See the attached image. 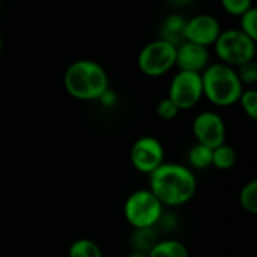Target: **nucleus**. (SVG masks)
I'll list each match as a JSON object with an SVG mask.
<instances>
[{
  "label": "nucleus",
  "mask_w": 257,
  "mask_h": 257,
  "mask_svg": "<svg viewBox=\"0 0 257 257\" xmlns=\"http://www.w3.org/2000/svg\"><path fill=\"white\" fill-rule=\"evenodd\" d=\"M168 98L180 110L192 109L203 98L201 74L191 71H177L170 82Z\"/></svg>",
  "instance_id": "obj_7"
},
{
  "label": "nucleus",
  "mask_w": 257,
  "mask_h": 257,
  "mask_svg": "<svg viewBox=\"0 0 257 257\" xmlns=\"http://www.w3.org/2000/svg\"><path fill=\"white\" fill-rule=\"evenodd\" d=\"M171 2H173L174 5H186V4L191 2V0H171Z\"/></svg>",
  "instance_id": "obj_25"
},
{
  "label": "nucleus",
  "mask_w": 257,
  "mask_h": 257,
  "mask_svg": "<svg viewBox=\"0 0 257 257\" xmlns=\"http://www.w3.org/2000/svg\"><path fill=\"white\" fill-rule=\"evenodd\" d=\"M209 65H210V55L207 47L189 41H183L182 44L177 46L176 67L179 68V71H191V73L201 74Z\"/></svg>",
  "instance_id": "obj_11"
},
{
  "label": "nucleus",
  "mask_w": 257,
  "mask_h": 257,
  "mask_svg": "<svg viewBox=\"0 0 257 257\" xmlns=\"http://www.w3.org/2000/svg\"><path fill=\"white\" fill-rule=\"evenodd\" d=\"M224 13L233 17H242L249 8H252V0H219Z\"/></svg>",
  "instance_id": "obj_22"
},
{
  "label": "nucleus",
  "mask_w": 257,
  "mask_h": 257,
  "mask_svg": "<svg viewBox=\"0 0 257 257\" xmlns=\"http://www.w3.org/2000/svg\"><path fill=\"white\" fill-rule=\"evenodd\" d=\"M222 32V28L216 17L210 14H197L186 20L185 26V41L210 47L216 43L219 34Z\"/></svg>",
  "instance_id": "obj_10"
},
{
  "label": "nucleus",
  "mask_w": 257,
  "mask_h": 257,
  "mask_svg": "<svg viewBox=\"0 0 257 257\" xmlns=\"http://www.w3.org/2000/svg\"><path fill=\"white\" fill-rule=\"evenodd\" d=\"M212 149L203 144H194L188 153V162L194 170H207L212 167Z\"/></svg>",
  "instance_id": "obj_16"
},
{
  "label": "nucleus",
  "mask_w": 257,
  "mask_h": 257,
  "mask_svg": "<svg viewBox=\"0 0 257 257\" xmlns=\"http://www.w3.org/2000/svg\"><path fill=\"white\" fill-rule=\"evenodd\" d=\"M186 19L180 14H170L161 25V40L179 46L185 41Z\"/></svg>",
  "instance_id": "obj_12"
},
{
  "label": "nucleus",
  "mask_w": 257,
  "mask_h": 257,
  "mask_svg": "<svg viewBox=\"0 0 257 257\" xmlns=\"http://www.w3.org/2000/svg\"><path fill=\"white\" fill-rule=\"evenodd\" d=\"M179 112H180V109H179V107L174 104V101L170 100L168 97L162 98V100L158 103V106H156V113H158V116L162 118V119H165V121L174 119V118L179 115Z\"/></svg>",
  "instance_id": "obj_23"
},
{
  "label": "nucleus",
  "mask_w": 257,
  "mask_h": 257,
  "mask_svg": "<svg viewBox=\"0 0 257 257\" xmlns=\"http://www.w3.org/2000/svg\"><path fill=\"white\" fill-rule=\"evenodd\" d=\"M239 203L248 213L257 215V179L245 183L239 192Z\"/></svg>",
  "instance_id": "obj_18"
},
{
  "label": "nucleus",
  "mask_w": 257,
  "mask_h": 257,
  "mask_svg": "<svg viewBox=\"0 0 257 257\" xmlns=\"http://www.w3.org/2000/svg\"><path fill=\"white\" fill-rule=\"evenodd\" d=\"M213 49L219 62L236 68L240 64L254 59L257 44L251 41L240 29L231 28L219 34L216 43L213 44Z\"/></svg>",
  "instance_id": "obj_5"
},
{
  "label": "nucleus",
  "mask_w": 257,
  "mask_h": 257,
  "mask_svg": "<svg viewBox=\"0 0 257 257\" xmlns=\"http://www.w3.org/2000/svg\"><path fill=\"white\" fill-rule=\"evenodd\" d=\"M98 101H101L103 104H106V106H110V104H113L115 101H116V95H115V92L109 88L101 97H100V100Z\"/></svg>",
  "instance_id": "obj_24"
},
{
  "label": "nucleus",
  "mask_w": 257,
  "mask_h": 257,
  "mask_svg": "<svg viewBox=\"0 0 257 257\" xmlns=\"http://www.w3.org/2000/svg\"><path fill=\"white\" fill-rule=\"evenodd\" d=\"M239 29L251 40L257 44V7L249 8L239 22Z\"/></svg>",
  "instance_id": "obj_19"
},
{
  "label": "nucleus",
  "mask_w": 257,
  "mask_h": 257,
  "mask_svg": "<svg viewBox=\"0 0 257 257\" xmlns=\"http://www.w3.org/2000/svg\"><path fill=\"white\" fill-rule=\"evenodd\" d=\"M124 257H147V255H146V254H140V252H134V251H132V252H128V254L124 255Z\"/></svg>",
  "instance_id": "obj_26"
},
{
  "label": "nucleus",
  "mask_w": 257,
  "mask_h": 257,
  "mask_svg": "<svg viewBox=\"0 0 257 257\" xmlns=\"http://www.w3.org/2000/svg\"><path fill=\"white\" fill-rule=\"evenodd\" d=\"M203 97L218 107H228L239 103L243 86L233 67L222 62L210 64L201 73Z\"/></svg>",
  "instance_id": "obj_3"
},
{
  "label": "nucleus",
  "mask_w": 257,
  "mask_h": 257,
  "mask_svg": "<svg viewBox=\"0 0 257 257\" xmlns=\"http://www.w3.org/2000/svg\"><path fill=\"white\" fill-rule=\"evenodd\" d=\"M2 50H4V40L0 37V53H2Z\"/></svg>",
  "instance_id": "obj_27"
},
{
  "label": "nucleus",
  "mask_w": 257,
  "mask_h": 257,
  "mask_svg": "<svg viewBox=\"0 0 257 257\" xmlns=\"http://www.w3.org/2000/svg\"><path fill=\"white\" fill-rule=\"evenodd\" d=\"M64 86L76 100L95 101L109 89V76L98 62L92 59H79L65 70Z\"/></svg>",
  "instance_id": "obj_2"
},
{
  "label": "nucleus",
  "mask_w": 257,
  "mask_h": 257,
  "mask_svg": "<svg viewBox=\"0 0 257 257\" xmlns=\"http://www.w3.org/2000/svg\"><path fill=\"white\" fill-rule=\"evenodd\" d=\"M147 257H189L188 248L177 239H164L159 240Z\"/></svg>",
  "instance_id": "obj_14"
},
{
  "label": "nucleus",
  "mask_w": 257,
  "mask_h": 257,
  "mask_svg": "<svg viewBox=\"0 0 257 257\" xmlns=\"http://www.w3.org/2000/svg\"><path fill=\"white\" fill-rule=\"evenodd\" d=\"M192 134L198 144L209 149H216L225 144V122L222 116L213 110L200 112L192 121Z\"/></svg>",
  "instance_id": "obj_9"
},
{
  "label": "nucleus",
  "mask_w": 257,
  "mask_h": 257,
  "mask_svg": "<svg viewBox=\"0 0 257 257\" xmlns=\"http://www.w3.org/2000/svg\"><path fill=\"white\" fill-rule=\"evenodd\" d=\"M131 162L137 171L150 176L165 162V149L158 138L141 137L131 149Z\"/></svg>",
  "instance_id": "obj_8"
},
{
  "label": "nucleus",
  "mask_w": 257,
  "mask_h": 257,
  "mask_svg": "<svg viewBox=\"0 0 257 257\" xmlns=\"http://www.w3.org/2000/svg\"><path fill=\"white\" fill-rule=\"evenodd\" d=\"M239 104L248 118L257 121V89L255 88L243 89L239 98Z\"/></svg>",
  "instance_id": "obj_20"
},
{
  "label": "nucleus",
  "mask_w": 257,
  "mask_h": 257,
  "mask_svg": "<svg viewBox=\"0 0 257 257\" xmlns=\"http://www.w3.org/2000/svg\"><path fill=\"white\" fill-rule=\"evenodd\" d=\"M177 46L161 38L146 44L138 55V68L147 77H161L176 67Z\"/></svg>",
  "instance_id": "obj_6"
},
{
  "label": "nucleus",
  "mask_w": 257,
  "mask_h": 257,
  "mask_svg": "<svg viewBox=\"0 0 257 257\" xmlns=\"http://www.w3.org/2000/svg\"><path fill=\"white\" fill-rule=\"evenodd\" d=\"M234 70H236V74H237L242 86H245V85L251 86V85L257 83V62L254 59L240 64Z\"/></svg>",
  "instance_id": "obj_21"
},
{
  "label": "nucleus",
  "mask_w": 257,
  "mask_h": 257,
  "mask_svg": "<svg viewBox=\"0 0 257 257\" xmlns=\"http://www.w3.org/2000/svg\"><path fill=\"white\" fill-rule=\"evenodd\" d=\"M124 216L134 228H152L158 225L164 204L150 189H137L124 201Z\"/></svg>",
  "instance_id": "obj_4"
},
{
  "label": "nucleus",
  "mask_w": 257,
  "mask_h": 257,
  "mask_svg": "<svg viewBox=\"0 0 257 257\" xmlns=\"http://www.w3.org/2000/svg\"><path fill=\"white\" fill-rule=\"evenodd\" d=\"M159 242V234L155 227L152 228H134L131 234V246L134 252L149 254L153 246Z\"/></svg>",
  "instance_id": "obj_13"
},
{
  "label": "nucleus",
  "mask_w": 257,
  "mask_h": 257,
  "mask_svg": "<svg viewBox=\"0 0 257 257\" xmlns=\"http://www.w3.org/2000/svg\"><path fill=\"white\" fill-rule=\"evenodd\" d=\"M149 189L156 198L168 207L183 206L192 200L197 192V177L185 165L164 162L149 176Z\"/></svg>",
  "instance_id": "obj_1"
},
{
  "label": "nucleus",
  "mask_w": 257,
  "mask_h": 257,
  "mask_svg": "<svg viewBox=\"0 0 257 257\" xmlns=\"http://www.w3.org/2000/svg\"><path fill=\"white\" fill-rule=\"evenodd\" d=\"M68 257H103L101 248L91 239L80 237L71 242L68 248Z\"/></svg>",
  "instance_id": "obj_15"
},
{
  "label": "nucleus",
  "mask_w": 257,
  "mask_h": 257,
  "mask_svg": "<svg viewBox=\"0 0 257 257\" xmlns=\"http://www.w3.org/2000/svg\"><path fill=\"white\" fill-rule=\"evenodd\" d=\"M236 164V152L228 144H222L212 152V167L218 170H230Z\"/></svg>",
  "instance_id": "obj_17"
}]
</instances>
